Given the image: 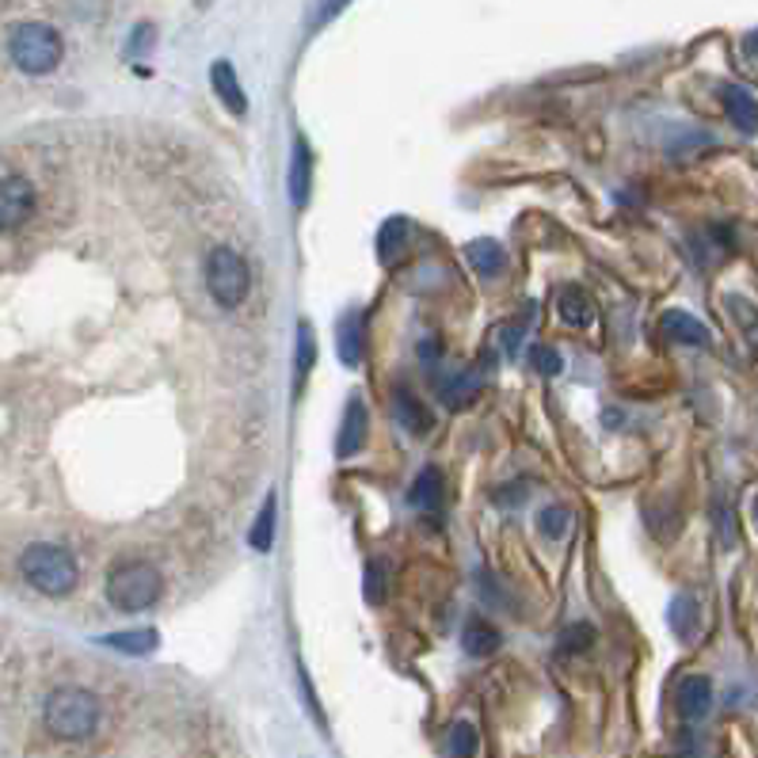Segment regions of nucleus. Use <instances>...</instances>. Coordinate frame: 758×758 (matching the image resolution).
<instances>
[{"mask_svg": "<svg viewBox=\"0 0 758 758\" xmlns=\"http://www.w3.org/2000/svg\"><path fill=\"white\" fill-rule=\"evenodd\" d=\"M43 721H46L50 736L77 744V739H88L91 732L99 728V702H96V694H88V690H80V686H62L46 697Z\"/></svg>", "mask_w": 758, "mask_h": 758, "instance_id": "obj_1", "label": "nucleus"}, {"mask_svg": "<svg viewBox=\"0 0 758 758\" xmlns=\"http://www.w3.org/2000/svg\"><path fill=\"white\" fill-rule=\"evenodd\" d=\"M20 572L31 587L43 591L50 598L69 595L80 580V568H77V561H73V553H65L62 545H46V541L31 545L28 553L20 556Z\"/></svg>", "mask_w": 758, "mask_h": 758, "instance_id": "obj_2", "label": "nucleus"}, {"mask_svg": "<svg viewBox=\"0 0 758 758\" xmlns=\"http://www.w3.org/2000/svg\"><path fill=\"white\" fill-rule=\"evenodd\" d=\"M206 290H210V297L221 305V310H237V305L248 297V290H252V271H248L245 256H240L237 248H229V245L210 248V256H206Z\"/></svg>", "mask_w": 758, "mask_h": 758, "instance_id": "obj_3", "label": "nucleus"}, {"mask_svg": "<svg viewBox=\"0 0 758 758\" xmlns=\"http://www.w3.org/2000/svg\"><path fill=\"white\" fill-rule=\"evenodd\" d=\"M8 54H12V62L20 65L23 73L43 77V73L57 69L65 46H62V35H57L50 23H23V28H15L12 39H8Z\"/></svg>", "mask_w": 758, "mask_h": 758, "instance_id": "obj_4", "label": "nucleus"}, {"mask_svg": "<svg viewBox=\"0 0 758 758\" xmlns=\"http://www.w3.org/2000/svg\"><path fill=\"white\" fill-rule=\"evenodd\" d=\"M107 598H111L115 610L122 614H138L161 598V572L145 561H130L107 576Z\"/></svg>", "mask_w": 758, "mask_h": 758, "instance_id": "obj_5", "label": "nucleus"}, {"mask_svg": "<svg viewBox=\"0 0 758 758\" xmlns=\"http://www.w3.org/2000/svg\"><path fill=\"white\" fill-rule=\"evenodd\" d=\"M35 214V187L23 176L0 180V232L20 229Z\"/></svg>", "mask_w": 758, "mask_h": 758, "instance_id": "obj_6", "label": "nucleus"}, {"mask_svg": "<svg viewBox=\"0 0 758 758\" xmlns=\"http://www.w3.org/2000/svg\"><path fill=\"white\" fill-rule=\"evenodd\" d=\"M435 393H438V401H443L446 408H465V404H473L480 393H485V373H480V370L443 373V378L435 381Z\"/></svg>", "mask_w": 758, "mask_h": 758, "instance_id": "obj_7", "label": "nucleus"}, {"mask_svg": "<svg viewBox=\"0 0 758 758\" xmlns=\"http://www.w3.org/2000/svg\"><path fill=\"white\" fill-rule=\"evenodd\" d=\"M674 702H679V713L682 721H705L713 710V682L710 674H686V679L679 682V694H674Z\"/></svg>", "mask_w": 758, "mask_h": 758, "instance_id": "obj_8", "label": "nucleus"}, {"mask_svg": "<svg viewBox=\"0 0 758 758\" xmlns=\"http://www.w3.org/2000/svg\"><path fill=\"white\" fill-rule=\"evenodd\" d=\"M366 435H370V412H366V404L358 401V397H351V401H347V412H344V423H339L336 454L339 457L362 454Z\"/></svg>", "mask_w": 758, "mask_h": 758, "instance_id": "obj_9", "label": "nucleus"}, {"mask_svg": "<svg viewBox=\"0 0 758 758\" xmlns=\"http://www.w3.org/2000/svg\"><path fill=\"white\" fill-rule=\"evenodd\" d=\"M362 344H366V316L362 310H351L344 316V321L336 324V351H339V362L344 366H355L362 362Z\"/></svg>", "mask_w": 758, "mask_h": 758, "instance_id": "obj_10", "label": "nucleus"}, {"mask_svg": "<svg viewBox=\"0 0 758 758\" xmlns=\"http://www.w3.org/2000/svg\"><path fill=\"white\" fill-rule=\"evenodd\" d=\"M660 332L668 339H674V344H686V347H705V344H710V328H705V324L697 321L694 313H686V310H668V313H663Z\"/></svg>", "mask_w": 758, "mask_h": 758, "instance_id": "obj_11", "label": "nucleus"}, {"mask_svg": "<svg viewBox=\"0 0 758 758\" xmlns=\"http://www.w3.org/2000/svg\"><path fill=\"white\" fill-rule=\"evenodd\" d=\"M313 187V153L305 138H294V156H290V203L294 210H305Z\"/></svg>", "mask_w": 758, "mask_h": 758, "instance_id": "obj_12", "label": "nucleus"}, {"mask_svg": "<svg viewBox=\"0 0 758 758\" xmlns=\"http://www.w3.org/2000/svg\"><path fill=\"white\" fill-rule=\"evenodd\" d=\"M393 412H397V420H401V427L408 431V435H415V438L431 435V427H435V415H431V408L423 404L412 389H401V393L393 397Z\"/></svg>", "mask_w": 758, "mask_h": 758, "instance_id": "obj_13", "label": "nucleus"}, {"mask_svg": "<svg viewBox=\"0 0 758 758\" xmlns=\"http://www.w3.org/2000/svg\"><path fill=\"white\" fill-rule=\"evenodd\" d=\"M210 85L214 91H218V99L225 104V111L229 115H248V96H245V88H240V80H237V69H232L229 62H214V69H210Z\"/></svg>", "mask_w": 758, "mask_h": 758, "instance_id": "obj_14", "label": "nucleus"}, {"mask_svg": "<svg viewBox=\"0 0 758 758\" xmlns=\"http://www.w3.org/2000/svg\"><path fill=\"white\" fill-rule=\"evenodd\" d=\"M724 111H728V119L736 122V130H744V134H758V104L747 88H739V85L724 88Z\"/></svg>", "mask_w": 758, "mask_h": 758, "instance_id": "obj_15", "label": "nucleus"}, {"mask_svg": "<svg viewBox=\"0 0 758 758\" xmlns=\"http://www.w3.org/2000/svg\"><path fill=\"white\" fill-rule=\"evenodd\" d=\"M443 473L435 469V465H427V469H420V477L412 480V488H408V503L420 507V511H438L443 507Z\"/></svg>", "mask_w": 758, "mask_h": 758, "instance_id": "obj_16", "label": "nucleus"}, {"mask_svg": "<svg viewBox=\"0 0 758 758\" xmlns=\"http://www.w3.org/2000/svg\"><path fill=\"white\" fill-rule=\"evenodd\" d=\"M556 310H561V321L572 324V328H587L595 321V302L583 286H564L556 294Z\"/></svg>", "mask_w": 758, "mask_h": 758, "instance_id": "obj_17", "label": "nucleus"}, {"mask_svg": "<svg viewBox=\"0 0 758 758\" xmlns=\"http://www.w3.org/2000/svg\"><path fill=\"white\" fill-rule=\"evenodd\" d=\"M499 629L491 621L485 618H469L465 621V629H462V648H465V656H473V660H485V656H491L499 648Z\"/></svg>", "mask_w": 758, "mask_h": 758, "instance_id": "obj_18", "label": "nucleus"}, {"mask_svg": "<svg viewBox=\"0 0 758 758\" xmlns=\"http://www.w3.org/2000/svg\"><path fill=\"white\" fill-rule=\"evenodd\" d=\"M274 519H279V496L268 491V499L260 503V515H256L252 530H248V545L256 549V553H271L274 545Z\"/></svg>", "mask_w": 758, "mask_h": 758, "instance_id": "obj_19", "label": "nucleus"}, {"mask_svg": "<svg viewBox=\"0 0 758 758\" xmlns=\"http://www.w3.org/2000/svg\"><path fill=\"white\" fill-rule=\"evenodd\" d=\"M99 645L115 648V652H127V656H149L156 645H161V632L156 629H130V632H111L104 637Z\"/></svg>", "mask_w": 758, "mask_h": 758, "instance_id": "obj_20", "label": "nucleus"}, {"mask_svg": "<svg viewBox=\"0 0 758 758\" xmlns=\"http://www.w3.org/2000/svg\"><path fill=\"white\" fill-rule=\"evenodd\" d=\"M465 256H469L473 271L485 274V279L507 268V252H503V245H496V240H473V245L465 248Z\"/></svg>", "mask_w": 758, "mask_h": 758, "instance_id": "obj_21", "label": "nucleus"}, {"mask_svg": "<svg viewBox=\"0 0 758 758\" xmlns=\"http://www.w3.org/2000/svg\"><path fill=\"white\" fill-rule=\"evenodd\" d=\"M671 629L679 640H694L697 637V598L690 595V591H682V595H674L671 603Z\"/></svg>", "mask_w": 758, "mask_h": 758, "instance_id": "obj_22", "label": "nucleus"}, {"mask_svg": "<svg viewBox=\"0 0 758 758\" xmlns=\"http://www.w3.org/2000/svg\"><path fill=\"white\" fill-rule=\"evenodd\" d=\"M477 728H473L469 721H457V724H450V732H446V755L450 758H473L477 755Z\"/></svg>", "mask_w": 758, "mask_h": 758, "instance_id": "obj_23", "label": "nucleus"}, {"mask_svg": "<svg viewBox=\"0 0 758 758\" xmlns=\"http://www.w3.org/2000/svg\"><path fill=\"white\" fill-rule=\"evenodd\" d=\"M728 313H732V321L739 324V332L747 336V344L758 351V305L747 302V297H739V294H732L728 297Z\"/></svg>", "mask_w": 758, "mask_h": 758, "instance_id": "obj_24", "label": "nucleus"}, {"mask_svg": "<svg viewBox=\"0 0 758 758\" xmlns=\"http://www.w3.org/2000/svg\"><path fill=\"white\" fill-rule=\"evenodd\" d=\"M404 237H408V218H389L386 225H381L378 232V260L389 263L397 252L404 248Z\"/></svg>", "mask_w": 758, "mask_h": 758, "instance_id": "obj_25", "label": "nucleus"}, {"mask_svg": "<svg viewBox=\"0 0 758 758\" xmlns=\"http://www.w3.org/2000/svg\"><path fill=\"white\" fill-rule=\"evenodd\" d=\"M313 358H316V339H313L310 321H302V324H297V358H294V378H297V389H302V381H305V373H310Z\"/></svg>", "mask_w": 758, "mask_h": 758, "instance_id": "obj_26", "label": "nucleus"}, {"mask_svg": "<svg viewBox=\"0 0 758 758\" xmlns=\"http://www.w3.org/2000/svg\"><path fill=\"white\" fill-rule=\"evenodd\" d=\"M568 522H572V511H568V507H545V511L538 515L541 534L553 538V541L568 534Z\"/></svg>", "mask_w": 758, "mask_h": 758, "instance_id": "obj_27", "label": "nucleus"}, {"mask_svg": "<svg viewBox=\"0 0 758 758\" xmlns=\"http://www.w3.org/2000/svg\"><path fill=\"white\" fill-rule=\"evenodd\" d=\"M530 366H534L538 373H545V378H556V373L564 370V355L561 351H553V347H545V344H534L530 347Z\"/></svg>", "mask_w": 758, "mask_h": 758, "instance_id": "obj_28", "label": "nucleus"}, {"mask_svg": "<svg viewBox=\"0 0 758 758\" xmlns=\"http://www.w3.org/2000/svg\"><path fill=\"white\" fill-rule=\"evenodd\" d=\"M386 564L381 561H373L370 568H366V587H362V595H366V603H373V606H381L386 603Z\"/></svg>", "mask_w": 758, "mask_h": 758, "instance_id": "obj_29", "label": "nucleus"}, {"mask_svg": "<svg viewBox=\"0 0 758 758\" xmlns=\"http://www.w3.org/2000/svg\"><path fill=\"white\" fill-rule=\"evenodd\" d=\"M591 645H595V629H591V625H583V621L568 625V629L561 632V648H564V652H587Z\"/></svg>", "mask_w": 758, "mask_h": 758, "instance_id": "obj_30", "label": "nucleus"}, {"mask_svg": "<svg viewBox=\"0 0 758 758\" xmlns=\"http://www.w3.org/2000/svg\"><path fill=\"white\" fill-rule=\"evenodd\" d=\"M351 4V0H313V15H310V31L324 28V23L332 20V15H339L344 8Z\"/></svg>", "mask_w": 758, "mask_h": 758, "instance_id": "obj_31", "label": "nucleus"}, {"mask_svg": "<svg viewBox=\"0 0 758 758\" xmlns=\"http://www.w3.org/2000/svg\"><path fill=\"white\" fill-rule=\"evenodd\" d=\"M149 43H153V28H149V23H141V28L134 31V43H130V54H141Z\"/></svg>", "mask_w": 758, "mask_h": 758, "instance_id": "obj_32", "label": "nucleus"}, {"mask_svg": "<svg viewBox=\"0 0 758 758\" xmlns=\"http://www.w3.org/2000/svg\"><path fill=\"white\" fill-rule=\"evenodd\" d=\"M438 355H443V347H438V344H435V339H431V336L423 339V344H420V358H423V362H435Z\"/></svg>", "mask_w": 758, "mask_h": 758, "instance_id": "obj_33", "label": "nucleus"}, {"mask_svg": "<svg viewBox=\"0 0 758 758\" xmlns=\"http://www.w3.org/2000/svg\"><path fill=\"white\" fill-rule=\"evenodd\" d=\"M755 519H758V499H755Z\"/></svg>", "mask_w": 758, "mask_h": 758, "instance_id": "obj_34", "label": "nucleus"}]
</instances>
